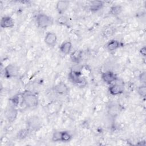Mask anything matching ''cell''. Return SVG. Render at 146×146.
I'll use <instances>...</instances> for the list:
<instances>
[{
  "instance_id": "6da1fadb",
  "label": "cell",
  "mask_w": 146,
  "mask_h": 146,
  "mask_svg": "<svg viewBox=\"0 0 146 146\" xmlns=\"http://www.w3.org/2000/svg\"><path fill=\"white\" fill-rule=\"evenodd\" d=\"M22 102L27 108H34L38 104L37 96L30 91H25L21 95Z\"/></svg>"
},
{
  "instance_id": "7a4b0ae2",
  "label": "cell",
  "mask_w": 146,
  "mask_h": 146,
  "mask_svg": "<svg viewBox=\"0 0 146 146\" xmlns=\"http://www.w3.org/2000/svg\"><path fill=\"white\" fill-rule=\"evenodd\" d=\"M36 21L38 26L42 29H46L53 23L52 19L44 14H38L36 17Z\"/></svg>"
},
{
  "instance_id": "3957f363",
  "label": "cell",
  "mask_w": 146,
  "mask_h": 146,
  "mask_svg": "<svg viewBox=\"0 0 146 146\" xmlns=\"http://www.w3.org/2000/svg\"><path fill=\"white\" fill-rule=\"evenodd\" d=\"M17 110L14 107L11 106H10L9 107H7L5 111V116L7 120L10 123L14 121L17 117Z\"/></svg>"
},
{
  "instance_id": "277c9868",
  "label": "cell",
  "mask_w": 146,
  "mask_h": 146,
  "mask_svg": "<svg viewBox=\"0 0 146 146\" xmlns=\"http://www.w3.org/2000/svg\"><path fill=\"white\" fill-rule=\"evenodd\" d=\"M27 124L29 129L37 130L41 126V121L37 116H32L27 120Z\"/></svg>"
},
{
  "instance_id": "5b68a950",
  "label": "cell",
  "mask_w": 146,
  "mask_h": 146,
  "mask_svg": "<svg viewBox=\"0 0 146 146\" xmlns=\"http://www.w3.org/2000/svg\"><path fill=\"white\" fill-rule=\"evenodd\" d=\"M5 76L6 78H11L17 76L18 74V68L14 64L7 66L4 70Z\"/></svg>"
},
{
  "instance_id": "8992f818",
  "label": "cell",
  "mask_w": 146,
  "mask_h": 146,
  "mask_svg": "<svg viewBox=\"0 0 146 146\" xmlns=\"http://www.w3.org/2000/svg\"><path fill=\"white\" fill-rule=\"evenodd\" d=\"M80 75L81 74L79 72L72 70L68 74V78L72 83L82 86V83L85 82V81L82 79Z\"/></svg>"
},
{
  "instance_id": "52a82bcc",
  "label": "cell",
  "mask_w": 146,
  "mask_h": 146,
  "mask_svg": "<svg viewBox=\"0 0 146 146\" xmlns=\"http://www.w3.org/2000/svg\"><path fill=\"white\" fill-rule=\"evenodd\" d=\"M44 41L47 46L50 47H53L56 43V41H57L56 35L54 33L48 32L45 35Z\"/></svg>"
},
{
  "instance_id": "ba28073f",
  "label": "cell",
  "mask_w": 146,
  "mask_h": 146,
  "mask_svg": "<svg viewBox=\"0 0 146 146\" xmlns=\"http://www.w3.org/2000/svg\"><path fill=\"white\" fill-rule=\"evenodd\" d=\"M102 80L107 84H111L117 79L116 75L112 71H106L102 74Z\"/></svg>"
},
{
  "instance_id": "9c48e42d",
  "label": "cell",
  "mask_w": 146,
  "mask_h": 146,
  "mask_svg": "<svg viewBox=\"0 0 146 146\" xmlns=\"http://www.w3.org/2000/svg\"><path fill=\"white\" fill-rule=\"evenodd\" d=\"M54 90L58 94L65 95L68 92L69 88L66 84L61 82L54 86Z\"/></svg>"
},
{
  "instance_id": "30bf717a",
  "label": "cell",
  "mask_w": 146,
  "mask_h": 146,
  "mask_svg": "<svg viewBox=\"0 0 146 146\" xmlns=\"http://www.w3.org/2000/svg\"><path fill=\"white\" fill-rule=\"evenodd\" d=\"M70 2L68 1H59L56 4V9L58 13L62 15L68 9Z\"/></svg>"
},
{
  "instance_id": "8fae6325",
  "label": "cell",
  "mask_w": 146,
  "mask_h": 146,
  "mask_svg": "<svg viewBox=\"0 0 146 146\" xmlns=\"http://www.w3.org/2000/svg\"><path fill=\"white\" fill-rule=\"evenodd\" d=\"M1 27L3 29H9V28H12L14 25V22L10 17L6 16L2 17V18L1 20Z\"/></svg>"
},
{
  "instance_id": "7c38bea8",
  "label": "cell",
  "mask_w": 146,
  "mask_h": 146,
  "mask_svg": "<svg viewBox=\"0 0 146 146\" xmlns=\"http://www.w3.org/2000/svg\"><path fill=\"white\" fill-rule=\"evenodd\" d=\"M124 91V87L120 84H115L111 86L109 88L110 93L113 96H116L121 94Z\"/></svg>"
},
{
  "instance_id": "4fadbf2b",
  "label": "cell",
  "mask_w": 146,
  "mask_h": 146,
  "mask_svg": "<svg viewBox=\"0 0 146 146\" xmlns=\"http://www.w3.org/2000/svg\"><path fill=\"white\" fill-rule=\"evenodd\" d=\"M103 5H104V3L102 1H91L90 5V10L92 12H96L103 7Z\"/></svg>"
},
{
  "instance_id": "5bb4252c",
  "label": "cell",
  "mask_w": 146,
  "mask_h": 146,
  "mask_svg": "<svg viewBox=\"0 0 146 146\" xmlns=\"http://www.w3.org/2000/svg\"><path fill=\"white\" fill-rule=\"evenodd\" d=\"M71 49H72V43L70 41H66L63 42L60 45V51L65 55L68 54L70 52Z\"/></svg>"
},
{
  "instance_id": "9a60e30c",
  "label": "cell",
  "mask_w": 146,
  "mask_h": 146,
  "mask_svg": "<svg viewBox=\"0 0 146 146\" xmlns=\"http://www.w3.org/2000/svg\"><path fill=\"white\" fill-rule=\"evenodd\" d=\"M119 106H118V104L113 103L109 105L108 109V113L111 116L114 117L116 116L119 113Z\"/></svg>"
},
{
  "instance_id": "2e32d148",
  "label": "cell",
  "mask_w": 146,
  "mask_h": 146,
  "mask_svg": "<svg viewBox=\"0 0 146 146\" xmlns=\"http://www.w3.org/2000/svg\"><path fill=\"white\" fill-rule=\"evenodd\" d=\"M120 46V42L116 40H111L107 44V48L110 51H113L117 49Z\"/></svg>"
},
{
  "instance_id": "e0dca14e",
  "label": "cell",
  "mask_w": 146,
  "mask_h": 146,
  "mask_svg": "<svg viewBox=\"0 0 146 146\" xmlns=\"http://www.w3.org/2000/svg\"><path fill=\"white\" fill-rule=\"evenodd\" d=\"M122 7L120 5H115L111 7L110 13L114 16L119 15L122 11Z\"/></svg>"
},
{
  "instance_id": "ac0fdd59",
  "label": "cell",
  "mask_w": 146,
  "mask_h": 146,
  "mask_svg": "<svg viewBox=\"0 0 146 146\" xmlns=\"http://www.w3.org/2000/svg\"><path fill=\"white\" fill-rule=\"evenodd\" d=\"M29 129H29V128L28 129L24 128V129H22L20 131H19L17 135V138L19 139H21V140L26 138L29 134V132H30Z\"/></svg>"
},
{
  "instance_id": "d6986e66",
  "label": "cell",
  "mask_w": 146,
  "mask_h": 146,
  "mask_svg": "<svg viewBox=\"0 0 146 146\" xmlns=\"http://www.w3.org/2000/svg\"><path fill=\"white\" fill-rule=\"evenodd\" d=\"M81 57H82L81 52L80 51H78V50L75 51L73 52H72L70 55V58H71V60L72 62H76V63H78L80 60Z\"/></svg>"
},
{
  "instance_id": "ffe728a7",
  "label": "cell",
  "mask_w": 146,
  "mask_h": 146,
  "mask_svg": "<svg viewBox=\"0 0 146 146\" xmlns=\"http://www.w3.org/2000/svg\"><path fill=\"white\" fill-rule=\"evenodd\" d=\"M56 22L60 25H67L68 23V18L65 15H61L57 18Z\"/></svg>"
},
{
  "instance_id": "44dd1931",
  "label": "cell",
  "mask_w": 146,
  "mask_h": 146,
  "mask_svg": "<svg viewBox=\"0 0 146 146\" xmlns=\"http://www.w3.org/2000/svg\"><path fill=\"white\" fill-rule=\"evenodd\" d=\"M71 135L67 131H62L61 133V141L68 142L71 139Z\"/></svg>"
},
{
  "instance_id": "7402d4cb",
  "label": "cell",
  "mask_w": 146,
  "mask_h": 146,
  "mask_svg": "<svg viewBox=\"0 0 146 146\" xmlns=\"http://www.w3.org/2000/svg\"><path fill=\"white\" fill-rule=\"evenodd\" d=\"M61 133L62 131L54 132L52 136V140L54 142L61 141Z\"/></svg>"
},
{
  "instance_id": "603a6c76",
  "label": "cell",
  "mask_w": 146,
  "mask_h": 146,
  "mask_svg": "<svg viewBox=\"0 0 146 146\" xmlns=\"http://www.w3.org/2000/svg\"><path fill=\"white\" fill-rule=\"evenodd\" d=\"M137 93L141 97H145L146 95V86L145 85H141L137 88Z\"/></svg>"
},
{
  "instance_id": "cb8c5ba5",
  "label": "cell",
  "mask_w": 146,
  "mask_h": 146,
  "mask_svg": "<svg viewBox=\"0 0 146 146\" xmlns=\"http://www.w3.org/2000/svg\"><path fill=\"white\" fill-rule=\"evenodd\" d=\"M10 101H11V104H12V105H10V106H13V107H15L19 103V97H18L17 96H14L13 98H11L10 99Z\"/></svg>"
},
{
  "instance_id": "d4e9b609",
  "label": "cell",
  "mask_w": 146,
  "mask_h": 146,
  "mask_svg": "<svg viewBox=\"0 0 146 146\" xmlns=\"http://www.w3.org/2000/svg\"><path fill=\"white\" fill-rule=\"evenodd\" d=\"M139 80H140V82L145 83V81H146V75H145V72H143L142 73H141L139 75Z\"/></svg>"
},
{
  "instance_id": "484cf974",
  "label": "cell",
  "mask_w": 146,
  "mask_h": 146,
  "mask_svg": "<svg viewBox=\"0 0 146 146\" xmlns=\"http://www.w3.org/2000/svg\"><path fill=\"white\" fill-rule=\"evenodd\" d=\"M140 54H141L142 55H143V56H145V55H146V48H145V46L143 47L140 49Z\"/></svg>"
}]
</instances>
